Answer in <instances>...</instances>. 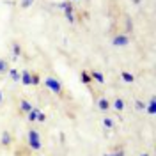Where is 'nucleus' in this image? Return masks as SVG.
I'll return each mask as SVG.
<instances>
[{
    "label": "nucleus",
    "mask_w": 156,
    "mask_h": 156,
    "mask_svg": "<svg viewBox=\"0 0 156 156\" xmlns=\"http://www.w3.org/2000/svg\"><path fill=\"white\" fill-rule=\"evenodd\" d=\"M32 2H34V0H21V7H23V9H27V7L32 5Z\"/></svg>",
    "instance_id": "aec40b11"
},
{
    "label": "nucleus",
    "mask_w": 156,
    "mask_h": 156,
    "mask_svg": "<svg viewBox=\"0 0 156 156\" xmlns=\"http://www.w3.org/2000/svg\"><path fill=\"white\" fill-rule=\"evenodd\" d=\"M103 124L107 128H114V119H110V117H105L103 119Z\"/></svg>",
    "instance_id": "a211bd4d"
},
{
    "label": "nucleus",
    "mask_w": 156,
    "mask_h": 156,
    "mask_svg": "<svg viewBox=\"0 0 156 156\" xmlns=\"http://www.w3.org/2000/svg\"><path fill=\"white\" fill-rule=\"evenodd\" d=\"M82 82H83V83H90V82H92V76H90V75H89L87 71H83V73H82Z\"/></svg>",
    "instance_id": "2eb2a0df"
},
{
    "label": "nucleus",
    "mask_w": 156,
    "mask_h": 156,
    "mask_svg": "<svg viewBox=\"0 0 156 156\" xmlns=\"http://www.w3.org/2000/svg\"><path fill=\"white\" fill-rule=\"evenodd\" d=\"M142 156H149V154H142Z\"/></svg>",
    "instance_id": "bb28decb"
},
{
    "label": "nucleus",
    "mask_w": 156,
    "mask_h": 156,
    "mask_svg": "<svg viewBox=\"0 0 156 156\" xmlns=\"http://www.w3.org/2000/svg\"><path fill=\"white\" fill-rule=\"evenodd\" d=\"M112 43H114V46H128L129 44V37L126 34H119V36H115L112 39Z\"/></svg>",
    "instance_id": "7ed1b4c3"
},
{
    "label": "nucleus",
    "mask_w": 156,
    "mask_h": 156,
    "mask_svg": "<svg viewBox=\"0 0 156 156\" xmlns=\"http://www.w3.org/2000/svg\"><path fill=\"white\" fill-rule=\"evenodd\" d=\"M44 85L53 92V94H62V85H60V82H58L57 78H44Z\"/></svg>",
    "instance_id": "f03ea898"
},
{
    "label": "nucleus",
    "mask_w": 156,
    "mask_h": 156,
    "mask_svg": "<svg viewBox=\"0 0 156 156\" xmlns=\"http://www.w3.org/2000/svg\"><path fill=\"white\" fill-rule=\"evenodd\" d=\"M73 2H76V0H73Z\"/></svg>",
    "instance_id": "cd10ccee"
},
{
    "label": "nucleus",
    "mask_w": 156,
    "mask_h": 156,
    "mask_svg": "<svg viewBox=\"0 0 156 156\" xmlns=\"http://www.w3.org/2000/svg\"><path fill=\"white\" fill-rule=\"evenodd\" d=\"M7 73H9L11 80H14V82H20V78H21V73H20L18 69H7Z\"/></svg>",
    "instance_id": "39448f33"
},
{
    "label": "nucleus",
    "mask_w": 156,
    "mask_h": 156,
    "mask_svg": "<svg viewBox=\"0 0 156 156\" xmlns=\"http://www.w3.org/2000/svg\"><path fill=\"white\" fill-rule=\"evenodd\" d=\"M41 83V76L39 75H32V78H30V85H39Z\"/></svg>",
    "instance_id": "dca6fc26"
},
{
    "label": "nucleus",
    "mask_w": 156,
    "mask_h": 156,
    "mask_svg": "<svg viewBox=\"0 0 156 156\" xmlns=\"http://www.w3.org/2000/svg\"><path fill=\"white\" fill-rule=\"evenodd\" d=\"M135 105H136V110H144V108H146V105H144L142 101H136Z\"/></svg>",
    "instance_id": "5701e85b"
},
{
    "label": "nucleus",
    "mask_w": 156,
    "mask_h": 156,
    "mask_svg": "<svg viewBox=\"0 0 156 156\" xmlns=\"http://www.w3.org/2000/svg\"><path fill=\"white\" fill-rule=\"evenodd\" d=\"M105 156H124V151H122L121 147H117L114 153H110V154H105Z\"/></svg>",
    "instance_id": "f3484780"
},
{
    "label": "nucleus",
    "mask_w": 156,
    "mask_h": 156,
    "mask_svg": "<svg viewBox=\"0 0 156 156\" xmlns=\"http://www.w3.org/2000/svg\"><path fill=\"white\" fill-rule=\"evenodd\" d=\"M133 2H135V4H140V0H133Z\"/></svg>",
    "instance_id": "a878e982"
},
{
    "label": "nucleus",
    "mask_w": 156,
    "mask_h": 156,
    "mask_svg": "<svg viewBox=\"0 0 156 156\" xmlns=\"http://www.w3.org/2000/svg\"><path fill=\"white\" fill-rule=\"evenodd\" d=\"M29 147H30V151H39L41 149V135L36 129H30L29 131Z\"/></svg>",
    "instance_id": "f257e3e1"
},
{
    "label": "nucleus",
    "mask_w": 156,
    "mask_h": 156,
    "mask_svg": "<svg viewBox=\"0 0 156 156\" xmlns=\"http://www.w3.org/2000/svg\"><path fill=\"white\" fill-rule=\"evenodd\" d=\"M114 108H115L117 112H121V110L124 108V101H122L121 98H115V101H114Z\"/></svg>",
    "instance_id": "9d476101"
},
{
    "label": "nucleus",
    "mask_w": 156,
    "mask_h": 156,
    "mask_svg": "<svg viewBox=\"0 0 156 156\" xmlns=\"http://www.w3.org/2000/svg\"><path fill=\"white\" fill-rule=\"evenodd\" d=\"M11 140H12V138H11V135L7 133V131H5V133H2V146H9Z\"/></svg>",
    "instance_id": "9b49d317"
},
{
    "label": "nucleus",
    "mask_w": 156,
    "mask_h": 156,
    "mask_svg": "<svg viewBox=\"0 0 156 156\" xmlns=\"http://www.w3.org/2000/svg\"><path fill=\"white\" fill-rule=\"evenodd\" d=\"M2 99H4V96H2V90H0V105H2Z\"/></svg>",
    "instance_id": "393cba45"
},
{
    "label": "nucleus",
    "mask_w": 156,
    "mask_h": 156,
    "mask_svg": "<svg viewBox=\"0 0 156 156\" xmlns=\"http://www.w3.org/2000/svg\"><path fill=\"white\" fill-rule=\"evenodd\" d=\"M30 78H32V75H30L29 71H23V73H21V78H20V82H21L23 85H30Z\"/></svg>",
    "instance_id": "20e7f679"
},
{
    "label": "nucleus",
    "mask_w": 156,
    "mask_h": 156,
    "mask_svg": "<svg viewBox=\"0 0 156 156\" xmlns=\"http://www.w3.org/2000/svg\"><path fill=\"white\" fill-rule=\"evenodd\" d=\"M147 112H149L151 115H154V114H156V99H154V98H151V99H149V107H147Z\"/></svg>",
    "instance_id": "6e6552de"
},
{
    "label": "nucleus",
    "mask_w": 156,
    "mask_h": 156,
    "mask_svg": "<svg viewBox=\"0 0 156 156\" xmlns=\"http://www.w3.org/2000/svg\"><path fill=\"white\" fill-rule=\"evenodd\" d=\"M121 76H122V80H124L126 83H133V82H135V76H133L131 73H128V71H122Z\"/></svg>",
    "instance_id": "0eeeda50"
},
{
    "label": "nucleus",
    "mask_w": 156,
    "mask_h": 156,
    "mask_svg": "<svg viewBox=\"0 0 156 156\" xmlns=\"http://www.w3.org/2000/svg\"><path fill=\"white\" fill-rule=\"evenodd\" d=\"M7 62H5V60H2V58H0V73H5V71H7Z\"/></svg>",
    "instance_id": "6ab92c4d"
},
{
    "label": "nucleus",
    "mask_w": 156,
    "mask_h": 156,
    "mask_svg": "<svg viewBox=\"0 0 156 156\" xmlns=\"http://www.w3.org/2000/svg\"><path fill=\"white\" fill-rule=\"evenodd\" d=\"M90 76H92V80H96V82H99V83H103V82H105V78H103V75H101L99 71H92V73H90Z\"/></svg>",
    "instance_id": "1a4fd4ad"
},
{
    "label": "nucleus",
    "mask_w": 156,
    "mask_h": 156,
    "mask_svg": "<svg viewBox=\"0 0 156 156\" xmlns=\"http://www.w3.org/2000/svg\"><path fill=\"white\" fill-rule=\"evenodd\" d=\"M126 29L129 30V32L133 30V23H131V20H126Z\"/></svg>",
    "instance_id": "b1692460"
},
{
    "label": "nucleus",
    "mask_w": 156,
    "mask_h": 156,
    "mask_svg": "<svg viewBox=\"0 0 156 156\" xmlns=\"http://www.w3.org/2000/svg\"><path fill=\"white\" fill-rule=\"evenodd\" d=\"M66 18H68V21L73 23V21H75V14H73V12H66Z\"/></svg>",
    "instance_id": "4be33fe9"
},
{
    "label": "nucleus",
    "mask_w": 156,
    "mask_h": 156,
    "mask_svg": "<svg viewBox=\"0 0 156 156\" xmlns=\"http://www.w3.org/2000/svg\"><path fill=\"white\" fill-rule=\"evenodd\" d=\"M12 55H14V57H20V55H21V46H20L18 43L12 44Z\"/></svg>",
    "instance_id": "4468645a"
},
{
    "label": "nucleus",
    "mask_w": 156,
    "mask_h": 156,
    "mask_svg": "<svg viewBox=\"0 0 156 156\" xmlns=\"http://www.w3.org/2000/svg\"><path fill=\"white\" fill-rule=\"evenodd\" d=\"M37 114H39L37 108H32V110L29 112V121H32V122H34V121H37Z\"/></svg>",
    "instance_id": "ddd939ff"
},
{
    "label": "nucleus",
    "mask_w": 156,
    "mask_h": 156,
    "mask_svg": "<svg viewBox=\"0 0 156 156\" xmlns=\"http://www.w3.org/2000/svg\"><path fill=\"white\" fill-rule=\"evenodd\" d=\"M32 105H30L29 101H27V99H23V101H21V110H23V112H27V114H29L30 110H32Z\"/></svg>",
    "instance_id": "f8f14e48"
},
{
    "label": "nucleus",
    "mask_w": 156,
    "mask_h": 156,
    "mask_svg": "<svg viewBox=\"0 0 156 156\" xmlns=\"http://www.w3.org/2000/svg\"><path fill=\"white\" fill-rule=\"evenodd\" d=\"M44 121H46V115L39 112V114H37V122H44Z\"/></svg>",
    "instance_id": "412c9836"
},
{
    "label": "nucleus",
    "mask_w": 156,
    "mask_h": 156,
    "mask_svg": "<svg viewBox=\"0 0 156 156\" xmlns=\"http://www.w3.org/2000/svg\"><path fill=\"white\" fill-rule=\"evenodd\" d=\"M98 107H99V110H101V112H105V110H108V108H110V103H108V99L101 98V99L98 101Z\"/></svg>",
    "instance_id": "423d86ee"
}]
</instances>
